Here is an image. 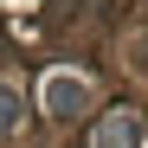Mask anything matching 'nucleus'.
Here are the masks:
<instances>
[{
	"label": "nucleus",
	"instance_id": "f257e3e1",
	"mask_svg": "<svg viewBox=\"0 0 148 148\" xmlns=\"http://www.w3.org/2000/svg\"><path fill=\"white\" fill-rule=\"evenodd\" d=\"M142 142H148V122L135 110H110L103 122H97V142L90 148H142Z\"/></svg>",
	"mask_w": 148,
	"mask_h": 148
},
{
	"label": "nucleus",
	"instance_id": "f03ea898",
	"mask_svg": "<svg viewBox=\"0 0 148 148\" xmlns=\"http://www.w3.org/2000/svg\"><path fill=\"white\" fill-rule=\"evenodd\" d=\"M45 110H52V116H77V110H90V84L71 77V71H52V77H45Z\"/></svg>",
	"mask_w": 148,
	"mask_h": 148
},
{
	"label": "nucleus",
	"instance_id": "7ed1b4c3",
	"mask_svg": "<svg viewBox=\"0 0 148 148\" xmlns=\"http://www.w3.org/2000/svg\"><path fill=\"white\" fill-rule=\"evenodd\" d=\"M13 129H19V90H13V84H0V142H7Z\"/></svg>",
	"mask_w": 148,
	"mask_h": 148
},
{
	"label": "nucleus",
	"instance_id": "20e7f679",
	"mask_svg": "<svg viewBox=\"0 0 148 148\" xmlns=\"http://www.w3.org/2000/svg\"><path fill=\"white\" fill-rule=\"evenodd\" d=\"M135 71H148V32L135 39Z\"/></svg>",
	"mask_w": 148,
	"mask_h": 148
}]
</instances>
